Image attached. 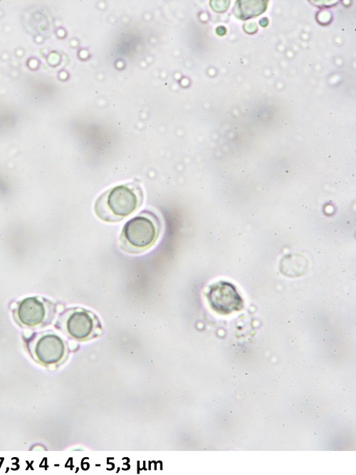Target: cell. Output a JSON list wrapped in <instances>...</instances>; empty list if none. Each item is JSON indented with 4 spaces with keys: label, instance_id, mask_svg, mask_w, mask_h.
<instances>
[{
    "label": "cell",
    "instance_id": "cell-1",
    "mask_svg": "<svg viewBox=\"0 0 356 475\" xmlns=\"http://www.w3.org/2000/svg\"><path fill=\"white\" fill-rule=\"evenodd\" d=\"M143 192L136 183L116 185L105 192L96 200V214L106 222L121 221L140 208Z\"/></svg>",
    "mask_w": 356,
    "mask_h": 475
},
{
    "label": "cell",
    "instance_id": "cell-2",
    "mask_svg": "<svg viewBox=\"0 0 356 475\" xmlns=\"http://www.w3.org/2000/svg\"><path fill=\"white\" fill-rule=\"evenodd\" d=\"M160 234L158 219L150 212H143L125 224L121 246L125 252L140 254L155 244Z\"/></svg>",
    "mask_w": 356,
    "mask_h": 475
},
{
    "label": "cell",
    "instance_id": "cell-3",
    "mask_svg": "<svg viewBox=\"0 0 356 475\" xmlns=\"http://www.w3.org/2000/svg\"><path fill=\"white\" fill-rule=\"evenodd\" d=\"M28 347L34 360L45 367L61 364L67 356V347L64 341L52 333H41L29 339Z\"/></svg>",
    "mask_w": 356,
    "mask_h": 475
},
{
    "label": "cell",
    "instance_id": "cell-4",
    "mask_svg": "<svg viewBox=\"0 0 356 475\" xmlns=\"http://www.w3.org/2000/svg\"><path fill=\"white\" fill-rule=\"evenodd\" d=\"M56 326L71 338L78 341H89L97 336L100 329L96 317L86 310H70L56 322Z\"/></svg>",
    "mask_w": 356,
    "mask_h": 475
},
{
    "label": "cell",
    "instance_id": "cell-5",
    "mask_svg": "<svg viewBox=\"0 0 356 475\" xmlns=\"http://www.w3.org/2000/svg\"><path fill=\"white\" fill-rule=\"evenodd\" d=\"M52 305L37 298H28L21 301L16 310L18 323L28 328H39L49 324L54 316Z\"/></svg>",
    "mask_w": 356,
    "mask_h": 475
},
{
    "label": "cell",
    "instance_id": "cell-6",
    "mask_svg": "<svg viewBox=\"0 0 356 475\" xmlns=\"http://www.w3.org/2000/svg\"><path fill=\"white\" fill-rule=\"evenodd\" d=\"M207 299L214 311L220 314H229L240 311L243 301L235 287L230 283L220 281L209 288Z\"/></svg>",
    "mask_w": 356,
    "mask_h": 475
}]
</instances>
